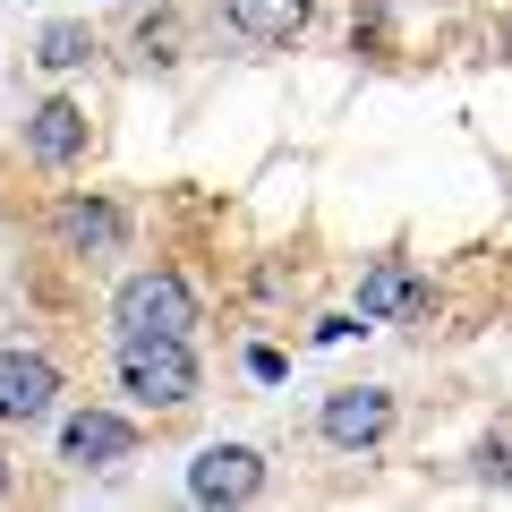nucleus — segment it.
<instances>
[{"instance_id":"1","label":"nucleus","mask_w":512,"mask_h":512,"mask_svg":"<svg viewBox=\"0 0 512 512\" xmlns=\"http://www.w3.org/2000/svg\"><path fill=\"white\" fill-rule=\"evenodd\" d=\"M120 393L146 410H180L197 402V359L180 333H120Z\"/></svg>"},{"instance_id":"2","label":"nucleus","mask_w":512,"mask_h":512,"mask_svg":"<svg viewBox=\"0 0 512 512\" xmlns=\"http://www.w3.org/2000/svg\"><path fill=\"white\" fill-rule=\"evenodd\" d=\"M111 325L120 333H180L197 325V291H188L171 265H146V274H128L120 291H111Z\"/></svg>"},{"instance_id":"3","label":"nucleus","mask_w":512,"mask_h":512,"mask_svg":"<svg viewBox=\"0 0 512 512\" xmlns=\"http://www.w3.org/2000/svg\"><path fill=\"white\" fill-rule=\"evenodd\" d=\"M316 427H325V444H342V453H367V444L393 436V393H384V384H342V393H325Z\"/></svg>"},{"instance_id":"4","label":"nucleus","mask_w":512,"mask_h":512,"mask_svg":"<svg viewBox=\"0 0 512 512\" xmlns=\"http://www.w3.org/2000/svg\"><path fill=\"white\" fill-rule=\"evenodd\" d=\"M188 495L197 504H256L265 495V453L256 444H205L188 461Z\"/></svg>"},{"instance_id":"5","label":"nucleus","mask_w":512,"mask_h":512,"mask_svg":"<svg viewBox=\"0 0 512 512\" xmlns=\"http://www.w3.org/2000/svg\"><path fill=\"white\" fill-rule=\"evenodd\" d=\"M60 402V367L43 350H0V427H35Z\"/></svg>"},{"instance_id":"6","label":"nucleus","mask_w":512,"mask_h":512,"mask_svg":"<svg viewBox=\"0 0 512 512\" xmlns=\"http://www.w3.org/2000/svg\"><path fill=\"white\" fill-rule=\"evenodd\" d=\"M137 453V427L120 419V410H77L69 427H60V461L69 470H111V461Z\"/></svg>"},{"instance_id":"7","label":"nucleus","mask_w":512,"mask_h":512,"mask_svg":"<svg viewBox=\"0 0 512 512\" xmlns=\"http://www.w3.org/2000/svg\"><path fill=\"white\" fill-rule=\"evenodd\" d=\"M393 316H427V282L410 274L402 256L367 265V282H359V325H393Z\"/></svg>"},{"instance_id":"8","label":"nucleus","mask_w":512,"mask_h":512,"mask_svg":"<svg viewBox=\"0 0 512 512\" xmlns=\"http://www.w3.org/2000/svg\"><path fill=\"white\" fill-rule=\"evenodd\" d=\"M52 239H60L69 256H111V248L128 239V222H120V205H103V197H69V205L52 214Z\"/></svg>"},{"instance_id":"9","label":"nucleus","mask_w":512,"mask_h":512,"mask_svg":"<svg viewBox=\"0 0 512 512\" xmlns=\"http://www.w3.org/2000/svg\"><path fill=\"white\" fill-rule=\"evenodd\" d=\"M26 154H35V163H52V171H69L77 154H86V111L52 94V103H43L35 120H26Z\"/></svg>"},{"instance_id":"10","label":"nucleus","mask_w":512,"mask_h":512,"mask_svg":"<svg viewBox=\"0 0 512 512\" xmlns=\"http://www.w3.org/2000/svg\"><path fill=\"white\" fill-rule=\"evenodd\" d=\"M308 26V0H231V35L239 43H291Z\"/></svg>"},{"instance_id":"11","label":"nucleus","mask_w":512,"mask_h":512,"mask_svg":"<svg viewBox=\"0 0 512 512\" xmlns=\"http://www.w3.org/2000/svg\"><path fill=\"white\" fill-rule=\"evenodd\" d=\"M86 52H94V35L86 26H43V69H86Z\"/></svg>"},{"instance_id":"12","label":"nucleus","mask_w":512,"mask_h":512,"mask_svg":"<svg viewBox=\"0 0 512 512\" xmlns=\"http://www.w3.org/2000/svg\"><path fill=\"white\" fill-rule=\"evenodd\" d=\"M478 478H495V487H504V478H512V444H504V436H495L487 453H478Z\"/></svg>"},{"instance_id":"13","label":"nucleus","mask_w":512,"mask_h":512,"mask_svg":"<svg viewBox=\"0 0 512 512\" xmlns=\"http://www.w3.org/2000/svg\"><path fill=\"white\" fill-rule=\"evenodd\" d=\"M0 495H9V461H0Z\"/></svg>"}]
</instances>
